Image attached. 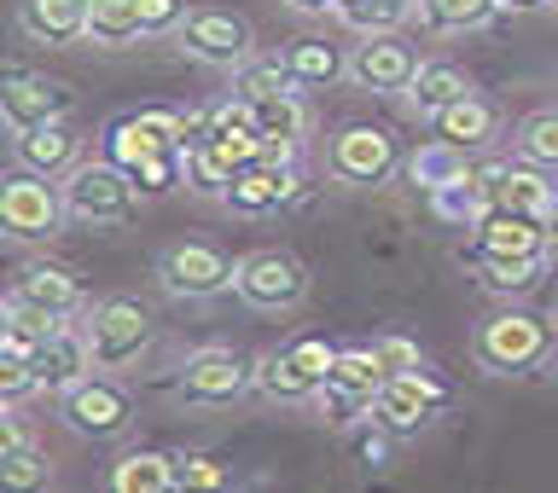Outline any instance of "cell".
I'll return each instance as SVG.
<instances>
[{"instance_id": "obj_1", "label": "cell", "mask_w": 558, "mask_h": 493, "mask_svg": "<svg viewBox=\"0 0 558 493\" xmlns=\"http://www.w3.org/2000/svg\"><path fill=\"white\" fill-rule=\"evenodd\" d=\"M553 348H558V331L541 313H523V308H500L471 331V360L488 378H530L553 360Z\"/></svg>"}, {"instance_id": "obj_2", "label": "cell", "mask_w": 558, "mask_h": 493, "mask_svg": "<svg viewBox=\"0 0 558 493\" xmlns=\"http://www.w3.org/2000/svg\"><path fill=\"white\" fill-rule=\"evenodd\" d=\"M64 221H70L64 186L52 181V174H35V169L0 174V238L47 244V238H59Z\"/></svg>"}, {"instance_id": "obj_3", "label": "cell", "mask_w": 558, "mask_h": 493, "mask_svg": "<svg viewBox=\"0 0 558 493\" xmlns=\"http://www.w3.org/2000/svg\"><path fill=\"white\" fill-rule=\"evenodd\" d=\"M256 372H262V360H251L244 348L209 343V348H192L186 355L181 378H174V395L186 407H233L239 395L256 390Z\"/></svg>"}, {"instance_id": "obj_4", "label": "cell", "mask_w": 558, "mask_h": 493, "mask_svg": "<svg viewBox=\"0 0 558 493\" xmlns=\"http://www.w3.org/2000/svg\"><path fill=\"white\" fill-rule=\"evenodd\" d=\"M64 209L70 221H87V226H122L140 209V186L111 157H94V163H76L64 174Z\"/></svg>"}, {"instance_id": "obj_5", "label": "cell", "mask_w": 558, "mask_h": 493, "mask_svg": "<svg viewBox=\"0 0 558 493\" xmlns=\"http://www.w3.org/2000/svg\"><path fill=\"white\" fill-rule=\"evenodd\" d=\"M331 360H338V348H331L326 337H314V331H303V337L279 343L274 355H262L256 390L268 400H286V407H296V400H320Z\"/></svg>"}, {"instance_id": "obj_6", "label": "cell", "mask_w": 558, "mask_h": 493, "mask_svg": "<svg viewBox=\"0 0 558 493\" xmlns=\"http://www.w3.org/2000/svg\"><path fill=\"white\" fill-rule=\"evenodd\" d=\"M82 331H87V348H94L99 372H129L151 348V313L134 296H105V303H94Z\"/></svg>"}, {"instance_id": "obj_7", "label": "cell", "mask_w": 558, "mask_h": 493, "mask_svg": "<svg viewBox=\"0 0 558 493\" xmlns=\"http://www.w3.org/2000/svg\"><path fill=\"white\" fill-rule=\"evenodd\" d=\"M396 169H401L396 134L378 128V122H343L326 139V174L338 186H384Z\"/></svg>"}, {"instance_id": "obj_8", "label": "cell", "mask_w": 558, "mask_h": 493, "mask_svg": "<svg viewBox=\"0 0 558 493\" xmlns=\"http://www.w3.org/2000/svg\"><path fill=\"white\" fill-rule=\"evenodd\" d=\"M59 418L76 435H87V442H117V435H129V424H134V400H129V390H122L111 372L94 366V372L76 378L59 395Z\"/></svg>"}, {"instance_id": "obj_9", "label": "cell", "mask_w": 558, "mask_h": 493, "mask_svg": "<svg viewBox=\"0 0 558 493\" xmlns=\"http://www.w3.org/2000/svg\"><path fill=\"white\" fill-rule=\"evenodd\" d=\"M52 116H76V87L35 64H0V122L17 134Z\"/></svg>"}, {"instance_id": "obj_10", "label": "cell", "mask_w": 558, "mask_h": 493, "mask_svg": "<svg viewBox=\"0 0 558 493\" xmlns=\"http://www.w3.org/2000/svg\"><path fill=\"white\" fill-rule=\"evenodd\" d=\"M233 291L251 308H262V313H291L308 296V268L291 250H279V244H262V250L239 256Z\"/></svg>"}, {"instance_id": "obj_11", "label": "cell", "mask_w": 558, "mask_h": 493, "mask_svg": "<svg viewBox=\"0 0 558 493\" xmlns=\"http://www.w3.org/2000/svg\"><path fill=\"white\" fill-rule=\"evenodd\" d=\"M174 35H181V47L192 52V59H198V64H216V70H239V64L256 52V29H251V17L221 12V7H198V12H186Z\"/></svg>"}, {"instance_id": "obj_12", "label": "cell", "mask_w": 558, "mask_h": 493, "mask_svg": "<svg viewBox=\"0 0 558 493\" xmlns=\"http://www.w3.org/2000/svg\"><path fill=\"white\" fill-rule=\"evenodd\" d=\"M233 273L239 261H227L216 244H169L163 256H157V279H163L169 296H186V303H204V296H221L233 291Z\"/></svg>"}, {"instance_id": "obj_13", "label": "cell", "mask_w": 558, "mask_h": 493, "mask_svg": "<svg viewBox=\"0 0 558 493\" xmlns=\"http://www.w3.org/2000/svg\"><path fill=\"white\" fill-rule=\"evenodd\" d=\"M413 76H418V52L401 29L361 35V47L349 52V82L366 87V94H408Z\"/></svg>"}, {"instance_id": "obj_14", "label": "cell", "mask_w": 558, "mask_h": 493, "mask_svg": "<svg viewBox=\"0 0 558 493\" xmlns=\"http://www.w3.org/2000/svg\"><path fill=\"white\" fill-rule=\"evenodd\" d=\"M384 390V366L373 348H338V360H331V372H326V412H331V424H355L361 412H373V400Z\"/></svg>"}, {"instance_id": "obj_15", "label": "cell", "mask_w": 558, "mask_h": 493, "mask_svg": "<svg viewBox=\"0 0 558 493\" xmlns=\"http://www.w3.org/2000/svg\"><path fill=\"white\" fill-rule=\"evenodd\" d=\"M442 407H448V390L425 372V366H413V372L384 378V390L373 400V418H384L396 435H418Z\"/></svg>"}, {"instance_id": "obj_16", "label": "cell", "mask_w": 558, "mask_h": 493, "mask_svg": "<svg viewBox=\"0 0 558 493\" xmlns=\"http://www.w3.org/2000/svg\"><path fill=\"white\" fill-rule=\"evenodd\" d=\"M12 157H17V169H35V174L64 181V174L82 163V134H76V122H70V116L35 122V128L12 134Z\"/></svg>"}, {"instance_id": "obj_17", "label": "cell", "mask_w": 558, "mask_h": 493, "mask_svg": "<svg viewBox=\"0 0 558 493\" xmlns=\"http://www.w3.org/2000/svg\"><path fill=\"white\" fill-rule=\"evenodd\" d=\"M483 186V204H506V209H523V215H547L558 204V192L547 186V169L535 163H488V169H471Z\"/></svg>"}, {"instance_id": "obj_18", "label": "cell", "mask_w": 558, "mask_h": 493, "mask_svg": "<svg viewBox=\"0 0 558 493\" xmlns=\"http://www.w3.org/2000/svg\"><path fill=\"white\" fill-rule=\"evenodd\" d=\"M471 244L495 256H547V215H523V209L506 204H483L477 226H471Z\"/></svg>"}, {"instance_id": "obj_19", "label": "cell", "mask_w": 558, "mask_h": 493, "mask_svg": "<svg viewBox=\"0 0 558 493\" xmlns=\"http://www.w3.org/2000/svg\"><path fill=\"white\" fill-rule=\"evenodd\" d=\"M29 366H35V383H41L47 395H64L76 378L94 372V348H87V331L64 320L47 343L29 348Z\"/></svg>"}, {"instance_id": "obj_20", "label": "cell", "mask_w": 558, "mask_h": 493, "mask_svg": "<svg viewBox=\"0 0 558 493\" xmlns=\"http://www.w3.org/2000/svg\"><path fill=\"white\" fill-rule=\"evenodd\" d=\"M296 198V169L291 163H244L233 174V186L221 192V204L233 209V215H274L279 204Z\"/></svg>"}, {"instance_id": "obj_21", "label": "cell", "mask_w": 558, "mask_h": 493, "mask_svg": "<svg viewBox=\"0 0 558 493\" xmlns=\"http://www.w3.org/2000/svg\"><path fill=\"white\" fill-rule=\"evenodd\" d=\"M17 29L35 47L87 41V0H17Z\"/></svg>"}, {"instance_id": "obj_22", "label": "cell", "mask_w": 558, "mask_h": 493, "mask_svg": "<svg viewBox=\"0 0 558 493\" xmlns=\"http://www.w3.org/2000/svg\"><path fill=\"white\" fill-rule=\"evenodd\" d=\"M430 134L448 139V146H460V151H483L500 139V104L483 99V94H465V99H453L448 111L430 116Z\"/></svg>"}, {"instance_id": "obj_23", "label": "cell", "mask_w": 558, "mask_h": 493, "mask_svg": "<svg viewBox=\"0 0 558 493\" xmlns=\"http://www.w3.org/2000/svg\"><path fill=\"white\" fill-rule=\"evenodd\" d=\"M12 296H24L35 308H52V313H76L82 308V279L76 268H64V261H24L12 279Z\"/></svg>"}, {"instance_id": "obj_24", "label": "cell", "mask_w": 558, "mask_h": 493, "mask_svg": "<svg viewBox=\"0 0 558 493\" xmlns=\"http://www.w3.org/2000/svg\"><path fill=\"white\" fill-rule=\"evenodd\" d=\"M471 268L483 273V291L488 296H530L541 279H547V256H495V250H460Z\"/></svg>"}, {"instance_id": "obj_25", "label": "cell", "mask_w": 558, "mask_h": 493, "mask_svg": "<svg viewBox=\"0 0 558 493\" xmlns=\"http://www.w3.org/2000/svg\"><path fill=\"white\" fill-rule=\"evenodd\" d=\"M465 94H477L465 70H460V64H448V59H430V64H418V76H413V87H408V104L430 122L436 111H448V104H453V99H465Z\"/></svg>"}, {"instance_id": "obj_26", "label": "cell", "mask_w": 558, "mask_h": 493, "mask_svg": "<svg viewBox=\"0 0 558 493\" xmlns=\"http://www.w3.org/2000/svg\"><path fill=\"white\" fill-rule=\"evenodd\" d=\"M111 488L117 493H169L174 488V453L163 447H134L111 465Z\"/></svg>"}, {"instance_id": "obj_27", "label": "cell", "mask_w": 558, "mask_h": 493, "mask_svg": "<svg viewBox=\"0 0 558 493\" xmlns=\"http://www.w3.org/2000/svg\"><path fill=\"white\" fill-rule=\"evenodd\" d=\"M286 64H291L296 87H331V82H343V76H349L343 47L320 41V35H303V41H291V47H286Z\"/></svg>"}, {"instance_id": "obj_28", "label": "cell", "mask_w": 558, "mask_h": 493, "mask_svg": "<svg viewBox=\"0 0 558 493\" xmlns=\"http://www.w3.org/2000/svg\"><path fill=\"white\" fill-rule=\"evenodd\" d=\"M146 35L140 0H87V41L94 47H134Z\"/></svg>"}, {"instance_id": "obj_29", "label": "cell", "mask_w": 558, "mask_h": 493, "mask_svg": "<svg viewBox=\"0 0 558 493\" xmlns=\"http://www.w3.org/2000/svg\"><path fill=\"white\" fill-rule=\"evenodd\" d=\"M251 116H256V128H262V134L291 139V146H303L308 128H314V116H308V104L296 99V87H291V94H268V99H256V104H251Z\"/></svg>"}, {"instance_id": "obj_30", "label": "cell", "mask_w": 558, "mask_h": 493, "mask_svg": "<svg viewBox=\"0 0 558 493\" xmlns=\"http://www.w3.org/2000/svg\"><path fill=\"white\" fill-rule=\"evenodd\" d=\"M512 151L523 157V163H535V169H558V104H547V111H530V116L518 122Z\"/></svg>"}, {"instance_id": "obj_31", "label": "cell", "mask_w": 558, "mask_h": 493, "mask_svg": "<svg viewBox=\"0 0 558 493\" xmlns=\"http://www.w3.org/2000/svg\"><path fill=\"white\" fill-rule=\"evenodd\" d=\"M495 12H500V0H418V17H425V24H430L436 35L483 29Z\"/></svg>"}, {"instance_id": "obj_32", "label": "cell", "mask_w": 558, "mask_h": 493, "mask_svg": "<svg viewBox=\"0 0 558 493\" xmlns=\"http://www.w3.org/2000/svg\"><path fill=\"white\" fill-rule=\"evenodd\" d=\"M465 157H471V151H460V146H448V139L430 134V146H418V157H413V186L442 192V186H453V181H465V174H471Z\"/></svg>"}, {"instance_id": "obj_33", "label": "cell", "mask_w": 558, "mask_h": 493, "mask_svg": "<svg viewBox=\"0 0 558 493\" xmlns=\"http://www.w3.org/2000/svg\"><path fill=\"white\" fill-rule=\"evenodd\" d=\"M296 87V76H291V64L286 59H244L239 70H233V94L244 99V104H256V99H268V94H291Z\"/></svg>"}, {"instance_id": "obj_34", "label": "cell", "mask_w": 558, "mask_h": 493, "mask_svg": "<svg viewBox=\"0 0 558 493\" xmlns=\"http://www.w3.org/2000/svg\"><path fill=\"white\" fill-rule=\"evenodd\" d=\"M408 12H413V0H343V7H338V17L355 35L401 29V24H408Z\"/></svg>"}, {"instance_id": "obj_35", "label": "cell", "mask_w": 558, "mask_h": 493, "mask_svg": "<svg viewBox=\"0 0 558 493\" xmlns=\"http://www.w3.org/2000/svg\"><path fill=\"white\" fill-rule=\"evenodd\" d=\"M47 482H52V459H47V447H35V442H24L7 465H0V493H29V488H47Z\"/></svg>"}, {"instance_id": "obj_36", "label": "cell", "mask_w": 558, "mask_h": 493, "mask_svg": "<svg viewBox=\"0 0 558 493\" xmlns=\"http://www.w3.org/2000/svg\"><path fill=\"white\" fill-rule=\"evenodd\" d=\"M134 186H140V198H169L174 186H186V151H151L134 169Z\"/></svg>"}, {"instance_id": "obj_37", "label": "cell", "mask_w": 558, "mask_h": 493, "mask_svg": "<svg viewBox=\"0 0 558 493\" xmlns=\"http://www.w3.org/2000/svg\"><path fill=\"white\" fill-rule=\"evenodd\" d=\"M59 325H64V313L35 308V303H24V296H12V337H7L12 348H24V355H29V348H35V343H47Z\"/></svg>"}, {"instance_id": "obj_38", "label": "cell", "mask_w": 558, "mask_h": 493, "mask_svg": "<svg viewBox=\"0 0 558 493\" xmlns=\"http://www.w3.org/2000/svg\"><path fill=\"white\" fill-rule=\"evenodd\" d=\"M129 122H134V134L146 139L151 151H186L181 111H129Z\"/></svg>"}, {"instance_id": "obj_39", "label": "cell", "mask_w": 558, "mask_h": 493, "mask_svg": "<svg viewBox=\"0 0 558 493\" xmlns=\"http://www.w3.org/2000/svg\"><path fill=\"white\" fill-rule=\"evenodd\" d=\"M233 477H227V465L221 459H209V453H174V488H186V493H209V488H227Z\"/></svg>"}, {"instance_id": "obj_40", "label": "cell", "mask_w": 558, "mask_h": 493, "mask_svg": "<svg viewBox=\"0 0 558 493\" xmlns=\"http://www.w3.org/2000/svg\"><path fill=\"white\" fill-rule=\"evenodd\" d=\"M390 424H384V418H355V424H349V453H355L361 465H384L390 459Z\"/></svg>"}, {"instance_id": "obj_41", "label": "cell", "mask_w": 558, "mask_h": 493, "mask_svg": "<svg viewBox=\"0 0 558 493\" xmlns=\"http://www.w3.org/2000/svg\"><path fill=\"white\" fill-rule=\"evenodd\" d=\"M41 383H35V366H29V355L24 348H12V343H0V395L7 400H24V395H35Z\"/></svg>"}, {"instance_id": "obj_42", "label": "cell", "mask_w": 558, "mask_h": 493, "mask_svg": "<svg viewBox=\"0 0 558 493\" xmlns=\"http://www.w3.org/2000/svg\"><path fill=\"white\" fill-rule=\"evenodd\" d=\"M373 355H378V366H384V378H396V372H413V366H425V355H418V343H408V337H378V343H373Z\"/></svg>"}, {"instance_id": "obj_43", "label": "cell", "mask_w": 558, "mask_h": 493, "mask_svg": "<svg viewBox=\"0 0 558 493\" xmlns=\"http://www.w3.org/2000/svg\"><path fill=\"white\" fill-rule=\"evenodd\" d=\"M192 7L186 0H140V17H146V35H169V29H181V17Z\"/></svg>"}, {"instance_id": "obj_44", "label": "cell", "mask_w": 558, "mask_h": 493, "mask_svg": "<svg viewBox=\"0 0 558 493\" xmlns=\"http://www.w3.org/2000/svg\"><path fill=\"white\" fill-rule=\"evenodd\" d=\"M24 442H29V435H24V424H17V418L7 412V418H0V465H7V459H12V453L24 447Z\"/></svg>"}, {"instance_id": "obj_45", "label": "cell", "mask_w": 558, "mask_h": 493, "mask_svg": "<svg viewBox=\"0 0 558 493\" xmlns=\"http://www.w3.org/2000/svg\"><path fill=\"white\" fill-rule=\"evenodd\" d=\"M286 7H296V12H338V0H286Z\"/></svg>"}, {"instance_id": "obj_46", "label": "cell", "mask_w": 558, "mask_h": 493, "mask_svg": "<svg viewBox=\"0 0 558 493\" xmlns=\"http://www.w3.org/2000/svg\"><path fill=\"white\" fill-rule=\"evenodd\" d=\"M547 256H558V204L547 209Z\"/></svg>"}, {"instance_id": "obj_47", "label": "cell", "mask_w": 558, "mask_h": 493, "mask_svg": "<svg viewBox=\"0 0 558 493\" xmlns=\"http://www.w3.org/2000/svg\"><path fill=\"white\" fill-rule=\"evenodd\" d=\"M506 12H535V7H553V0H500Z\"/></svg>"}, {"instance_id": "obj_48", "label": "cell", "mask_w": 558, "mask_h": 493, "mask_svg": "<svg viewBox=\"0 0 558 493\" xmlns=\"http://www.w3.org/2000/svg\"><path fill=\"white\" fill-rule=\"evenodd\" d=\"M7 337H12V296L0 303V343H7Z\"/></svg>"}, {"instance_id": "obj_49", "label": "cell", "mask_w": 558, "mask_h": 493, "mask_svg": "<svg viewBox=\"0 0 558 493\" xmlns=\"http://www.w3.org/2000/svg\"><path fill=\"white\" fill-rule=\"evenodd\" d=\"M7 407H12V400H7V395H0V418H7Z\"/></svg>"}, {"instance_id": "obj_50", "label": "cell", "mask_w": 558, "mask_h": 493, "mask_svg": "<svg viewBox=\"0 0 558 493\" xmlns=\"http://www.w3.org/2000/svg\"><path fill=\"white\" fill-rule=\"evenodd\" d=\"M338 7H343V0H338Z\"/></svg>"}]
</instances>
